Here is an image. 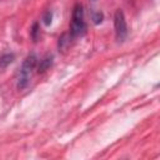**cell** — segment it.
I'll list each match as a JSON object with an SVG mask.
<instances>
[{
  "label": "cell",
  "mask_w": 160,
  "mask_h": 160,
  "mask_svg": "<svg viewBox=\"0 0 160 160\" xmlns=\"http://www.w3.org/2000/svg\"><path fill=\"white\" fill-rule=\"evenodd\" d=\"M36 60L38 59L34 54L28 55L26 59L24 60L21 69H20V72H19V79H18V88L19 89H24L29 84V80L31 78V72L36 65Z\"/></svg>",
  "instance_id": "1"
},
{
  "label": "cell",
  "mask_w": 160,
  "mask_h": 160,
  "mask_svg": "<svg viewBox=\"0 0 160 160\" xmlns=\"http://www.w3.org/2000/svg\"><path fill=\"white\" fill-rule=\"evenodd\" d=\"M86 25L84 20V10L80 4L75 5L74 11H72V18H71V25H70V34L72 38L81 36L85 32Z\"/></svg>",
  "instance_id": "2"
},
{
  "label": "cell",
  "mask_w": 160,
  "mask_h": 160,
  "mask_svg": "<svg viewBox=\"0 0 160 160\" xmlns=\"http://www.w3.org/2000/svg\"><path fill=\"white\" fill-rule=\"evenodd\" d=\"M114 28H115V35L116 40L119 42L124 41L126 35H128V26H126V20L124 16V12L121 10H116L115 16H114Z\"/></svg>",
  "instance_id": "3"
},
{
  "label": "cell",
  "mask_w": 160,
  "mask_h": 160,
  "mask_svg": "<svg viewBox=\"0 0 160 160\" xmlns=\"http://www.w3.org/2000/svg\"><path fill=\"white\" fill-rule=\"evenodd\" d=\"M51 59H52V56H46L45 59H42V60H41L40 65H39V72L45 71V70L51 65Z\"/></svg>",
  "instance_id": "4"
},
{
  "label": "cell",
  "mask_w": 160,
  "mask_h": 160,
  "mask_svg": "<svg viewBox=\"0 0 160 160\" xmlns=\"http://www.w3.org/2000/svg\"><path fill=\"white\" fill-rule=\"evenodd\" d=\"M12 59H14V55H11V54H5V55H2V56L0 58V66H1V68L8 66V65L12 61Z\"/></svg>",
  "instance_id": "5"
},
{
  "label": "cell",
  "mask_w": 160,
  "mask_h": 160,
  "mask_svg": "<svg viewBox=\"0 0 160 160\" xmlns=\"http://www.w3.org/2000/svg\"><path fill=\"white\" fill-rule=\"evenodd\" d=\"M44 20H45V24H46V25H49V24L51 22V12H50V11L46 12V16L44 18Z\"/></svg>",
  "instance_id": "6"
}]
</instances>
